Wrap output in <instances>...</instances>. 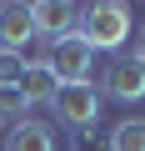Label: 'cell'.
<instances>
[{
  "label": "cell",
  "instance_id": "obj_13",
  "mask_svg": "<svg viewBox=\"0 0 145 151\" xmlns=\"http://www.w3.org/2000/svg\"><path fill=\"white\" fill-rule=\"evenodd\" d=\"M135 55H140V60H145V20H140V25H135Z\"/></svg>",
  "mask_w": 145,
  "mask_h": 151
},
{
  "label": "cell",
  "instance_id": "obj_8",
  "mask_svg": "<svg viewBox=\"0 0 145 151\" xmlns=\"http://www.w3.org/2000/svg\"><path fill=\"white\" fill-rule=\"evenodd\" d=\"M15 91L25 96V106H50V96H55V76H50L45 65H30V70L20 76Z\"/></svg>",
  "mask_w": 145,
  "mask_h": 151
},
{
  "label": "cell",
  "instance_id": "obj_12",
  "mask_svg": "<svg viewBox=\"0 0 145 151\" xmlns=\"http://www.w3.org/2000/svg\"><path fill=\"white\" fill-rule=\"evenodd\" d=\"M25 70H30L25 50H0V86H20Z\"/></svg>",
  "mask_w": 145,
  "mask_h": 151
},
{
  "label": "cell",
  "instance_id": "obj_5",
  "mask_svg": "<svg viewBox=\"0 0 145 151\" xmlns=\"http://www.w3.org/2000/svg\"><path fill=\"white\" fill-rule=\"evenodd\" d=\"M30 10H35V35H45V40H65L80 25L75 0H30Z\"/></svg>",
  "mask_w": 145,
  "mask_h": 151
},
{
  "label": "cell",
  "instance_id": "obj_9",
  "mask_svg": "<svg viewBox=\"0 0 145 151\" xmlns=\"http://www.w3.org/2000/svg\"><path fill=\"white\" fill-rule=\"evenodd\" d=\"M110 151H145V116H125L110 126Z\"/></svg>",
  "mask_w": 145,
  "mask_h": 151
},
{
  "label": "cell",
  "instance_id": "obj_11",
  "mask_svg": "<svg viewBox=\"0 0 145 151\" xmlns=\"http://www.w3.org/2000/svg\"><path fill=\"white\" fill-rule=\"evenodd\" d=\"M70 151H110V126H105V121H95V126L70 131Z\"/></svg>",
  "mask_w": 145,
  "mask_h": 151
},
{
  "label": "cell",
  "instance_id": "obj_10",
  "mask_svg": "<svg viewBox=\"0 0 145 151\" xmlns=\"http://www.w3.org/2000/svg\"><path fill=\"white\" fill-rule=\"evenodd\" d=\"M25 116H30L25 96H20L15 86H0V131H10V126H20Z\"/></svg>",
  "mask_w": 145,
  "mask_h": 151
},
{
  "label": "cell",
  "instance_id": "obj_4",
  "mask_svg": "<svg viewBox=\"0 0 145 151\" xmlns=\"http://www.w3.org/2000/svg\"><path fill=\"white\" fill-rule=\"evenodd\" d=\"M45 70L55 76V86H80V81H90V70H95V50H90L80 35H65V40L50 45Z\"/></svg>",
  "mask_w": 145,
  "mask_h": 151
},
{
  "label": "cell",
  "instance_id": "obj_3",
  "mask_svg": "<svg viewBox=\"0 0 145 151\" xmlns=\"http://www.w3.org/2000/svg\"><path fill=\"white\" fill-rule=\"evenodd\" d=\"M105 101H120V106H135L145 101V60L130 50V55H115L105 70H100V86H95Z\"/></svg>",
  "mask_w": 145,
  "mask_h": 151
},
{
  "label": "cell",
  "instance_id": "obj_7",
  "mask_svg": "<svg viewBox=\"0 0 145 151\" xmlns=\"http://www.w3.org/2000/svg\"><path fill=\"white\" fill-rule=\"evenodd\" d=\"M5 151H60V141H55V126H45V121H20V126H10L5 131Z\"/></svg>",
  "mask_w": 145,
  "mask_h": 151
},
{
  "label": "cell",
  "instance_id": "obj_2",
  "mask_svg": "<svg viewBox=\"0 0 145 151\" xmlns=\"http://www.w3.org/2000/svg\"><path fill=\"white\" fill-rule=\"evenodd\" d=\"M100 106H105V96L95 91V81H80V86H55V96H50V116H55L65 131L95 126V121H100Z\"/></svg>",
  "mask_w": 145,
  "mask_h": 151
},
{
  "label": "cell",
  "instance_id": "obj_1",
  "mask_svg": "<svg viewBox=\"0 0 145 151\" xmlns=\"http://www.w3.org/2000/svg\"><path fill=\"white\" fill-rule=\"evenodd\" d=\"M75 35L90 45V50H120L130 35H135V15L125 0H90L80 10V25Z\"/></svg>",
  "mask_w": 145,
  "mask_h": 151
},
{
  "label": "cell",
  "instance_id": "obj_6",
  "mask_svg": "<svg viewBox=\"0 0 145 151\" xmlns=\"http://www.w3.org/2000/svg\"><path fill=\"white\" fill-rule=\"evenodd\" d=\"M30 40H35L30 0H0V50H25Z\"/></svg>",
  "mask_w": 145,
  "mask_h": 151
}]
</instances>
